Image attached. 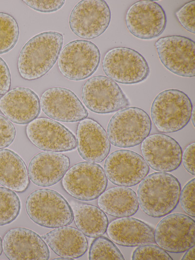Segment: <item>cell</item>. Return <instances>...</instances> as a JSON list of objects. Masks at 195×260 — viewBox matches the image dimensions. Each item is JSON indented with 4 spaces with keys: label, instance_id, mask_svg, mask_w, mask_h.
I'll use <instances>...</instances> for the list:
<instances>
[{
    "label": "cell",
    "instance_id": "cell-1",
    "mask_svg": "<svg viewBox=\"0 0 195 260\" xmlns=\"http://www.w3.org/2000/svg\"><path fill=\"white\" fill-rule=\"evenodd\" d=\"M63 42L62 34L55 31L42 32L30 39L18 57L20 76L26 80H33L45 75L57 61Z\"/></svg>",
    "mask_w": 195,
    "mask_h": 260
},
{
    "label": "cell",
    "instance_id": "cell-2",
    "mask_svg": "<svg viewBox=\"0 0 195 260\" xmlns=\"http://www.w3.org/2000/svg\"><path fill=\"white\" fill-rule=\"evenodd\" d=\"M180 184L166 172H155L145 177L137 189L138 203L149 216L160 218L173 211L179 202Z\"/></svg>",
    "mask_w": 195,
    "mask_h": 260
},
{
    "label": "cell",
    "instance_id": "cell-3",
    "mask_svg": "<svg viewBox=\"0 0 195 260\" xmlns=\"http://www.w3.org/2000/svg\"><path fill=\"white\" fill-rule=\"evenodd\" d=\"M193 110L186 94L176 89L159 93L151 108L154 124L160 132L173 133L183 129L189 122Z\"/></svg>",
    "mask_w": 195,
    "mask_h": 260
},
{
    "label": "cell",
    "instance_id": "cell-4",
    "mask_svg": "<svg viewBox=\"0 0 195 260\" xmlns=\"http://www.w3.org/2000/svg\"><path fill=\"white\" fill-rule=\"evenodd\" d=\"M25 209L33 222L44 227L67 226L73 220L72 210L67 201L51 189H40L32 192L26 200Z\"/></svg>",
    "mask_w": 195,
    "mask_h": 260
},
{
    "label": "cell",
    "instance_id": "cell-5",
    "mask_svg": "<svg viewBox=\"0 0 195 260\" xmlns=\"http://www.w3.org/2000/svg\"><path fill=\"white\" fill-rule=\"evenodd\" d=\"M151 119L143 109L124 108L110 119L107 132L110 142L118 147H132L140 144L150 134Z\"/></svg>",
    "mask_w": 195,
    "mask_h": 260
},
{
    "label": "cell",
    "instance_id": "cell-6",
    "mask_svg": "<svg viewBox=\"0 0 195 260\" xmlns=\"http://www.w3.org/2000/svg\"><path fill=\"white\" fill-rule=\"evenodd\" d=\"M102 67L104 73L113 81L125 84L139 83L150 73L148 64L136 50L126 47H117L105 54Z\"/></svg>",
    "mask_w": 195,
    "mask_h": 260
},
{
    "label": "cell",
    "instance_id": "cell-7",
    "mask_svg": "<svg viewBox=\"0 0 195 260\" xmlns=\"http://www.w3.org/2000/svg\"><path fill=\"white\" fill-rule=\"evenodd\" d=\"M61 183L64 190L73 198L89 201L97 199L105 190L108 180L100 165L83 161L68 169Z\"/></svg>",
    "mask_w": 195,
    "mask_h": 260
},
{
    "label": "cell",
    "instance_id": "cell-8",
    "mask_svg": "<svg viewBox=\"0 0 195 260\" xmlns=\"http://www.w3.org/2000/svg\"><path fill=\"white\" fill-rule=\"evenodd\" d=\"M58 66L60 73L72 80H83L97 70L100 60L98 46L91 41L77 40L66 44L59 53Z\"/></svg>",
    "mask_w": 195,
    "mask_h": 260
},
{
    "label": "cell",
    "instance_id": "cell-9",
    "mask_svg": "<svg viewBox=\"0 0 195 260\" xmlns=\"http://www.w3.org/2000/svg\"><path fill=\"white\" fill-rule=\"evenodd\" d=\"M85 106L98 114H107L128 106L129 101L118 84L109 78L97 76L89 79L81 90Z\"/></svg>",
    "mask_w": 195,
    "mask_h": 260
},
{
    "label": "cell",
    "instance_id": "cell-10",
    "mask_svg": "<svg viewBox=\"0 0 195 260\" xmlns=\"http://www.w3.org/2000/svg\"><path fill=\"white\" fill-rule=\"evenodd\" d=\"M111 20L110 8L103 0H83L72 10L69 24L72 31L84 39H93L102 34Z\"/></svg>",
    "mask_w": 195,
    "mask_h": 260
},
{
    "label": "cell",
    "instance_id": "cell-11",
    "mask_svg": "<svg viewBox=\"0 0 195 260\" xmlns=\"http://www.w3.org/2000/svg\"><path fill=\"white\" fill-rule=\"evenodd\" d=\"M162 64L169 71L184 77L195 76V43L181 36L158 39L155 44Z\"/></svg>",
    "mask_w": 195,
    "mask_h": 260
},
{
    "label": "cell",
    "instance_id": "cell-12",
    "mask_svg": "<svg viewBox=\"0 0 195 260\" xmlns=\"http://www.w3.org/2000/svg\"><path fill=\"white\" fill-rule=\"evenodd\" d=\"M195 220L180 213L169 215L157 224L154 240L160 247L171 253H182L195 245Z\"/></svg>",
    "mask_w": 195,
    "mask_h": 260
},
{
    "label": "cell",
    "instance_id": "cell-13",
    "mask_svg": "<svg viewBox=\"0 0 195 260\" xmlns=\"http://www.w3.org/2000/svg\"><path fill=\"white\" fill-rule=\"evenodd\" d=\"M128 30L137 38L149 40L159 36L167 22L165 12L155 1L138 0L132 4L125 15Z\"/></svg>",
    "mask_w": 195,
    "mask_h": 260
},
{
    "label": "cell",
    "instance_id": "cell-14",
    "mask_svg": "<svg viewBox=\"0 0 195 260\" xmlns=\"http://www.w3.org/2000/svg\"><path fill=\"white\" fill-rule=\"evenodd\" d=\"M26 135L36 147L45 151L65 152L77 147L74 134L61 123L47 118H38L27 125Z\"/></svg>",
    "mask_w": 195,
    "mask_h": 260
},
{
    "label": "cell",
    "instance_id": "cell-15",
    "mask_svg": "<svg viewBox=\"0 0 195 260\" xmlns=\"http://www.w3.org/2000/svg\"><path fill=\"white\" fill-rule=\"evenodd\" d=\"M104 168L112 183L124 187L138 184L149 172V165L141 156L123 149L110 154L105 160Z\"/></svg>",
    "mask_w": 195,
    "mask_h": 260
},
{
    "label": "cell",
    "instance_id": "cell-16",
    "mask_svg": "<svg viewBox=\"0 0 195 260\" xmlns=\"http://www.w3.org/2000/svg\"><path fill=\"white\" fill-rule=\"evenodd\" d=\"M141 143V151L144 159L154 170L170 172L180 165L182 149L172 137L156 133L148 136Z\"/></svg>",
    "mask_w": 195,
    "mask_h": 260
},
{
    "label": "cell",
    "instance_id": "cell-17",
    "mask_svg": "<svg viewBox=\"0 0 195 260\" xmlns=\"http://www.w3.org/2000/svg\"><path fill=\"white\" fill-rule=\"evenodd\" d=\"M2 247L10 260H47L50 257L48 246L43 239L26 228L8 230L3 236Z\"/></svg>",
    "mask_w": 195,
    "mask_h": 260
},
{
    "label": "cell",
    "instance_id": "cell-18",
    "mask_svg": "<svg viewBox=\"0 0 195 260\" xmlns=\"http://www.w3.org/2000/svg\"><path fill=\"white\" fill-rule=\"evenodd\" d=\"M40 104L46 116L59 121L76 122L88 115L78 97L66 88L52 87L45 90L41 95Z\"/></svg>",
    "mask_w": 195,
    "mask_h": 260
},
{
    "label": "cell",
    "instance_id": "cell-19",
    "mask_svg": "<svg viewBox=\"0 0 195 260\" xmlns=\"http://www.w3.org/2000/svg\"><path fill=\"white\" fill-rule=\"evenodd\" d=\"M76 137L78 151L83 160L98 163L108 155L110 141L104 128L96 120L91 118L80 120Z\"/></svg>",
    "mask_w": 195,
    "mask_h": 260
},
{
    "label": "cell",
    "instance_id": "cell-20",
    "mask_svg": "<svg viewBox=\"0 0 195 260\" xmlns=\"http://www.w3.org/2000/svg\"><path fill=\"white\" fill-rule=\"evenodd\" d=\"M40 108L39 97L28 88H13L0 98V111L16 124L29 123L38 116Z\"/></svg>",
    "mask_w": 195,
    "mask_h": 260
},
{
    "label": "cell",
    "instance_id": "cell-21",
    "mask_svg": "<svg viewBox=\"0 0 195 260\" xmlns=\"http://www.w3.org/2000/svg\"><path fill=\"white\" fill-rule=\"evenodd\" d=\"M69 166L70 160L66 155L56 152H42L30 160L29 177L38 186H52L61 180Z\"/></svg>",
    "mask_w": 195,
    "mask_h": 260
},
{
    "label": "cell",
    "instance_id": "cell-22",
    "mask_svg": "<svg viewBox=\"0 0 195 260\" xmlns=\"http://www.w3.org/2000/svg\"><path fill=\"white\" fill-rule=\"evenodd\" d=\"M106 232L110 240L123 246L135 247L155 242L154 229L134 218L113 220L108 223Z\"/></svg>",
    "mask_w": 195,
    "mask_h": 260
},
{
    "label": "cell",
    "instance_id": "cell-23",
    "mask_svg": "<svg viewBox=\"0 0 195 260\" xmlns=\"http://www.w3.org/2000/svg\"><path fill=\"white\" fill-rule=\"evenodd\" d=\"M49 247L59 257L69 260L83 255L88 248L85 235L78 229L71 226H63L42 236Z\"/></svg>",
    "mask_w": 195,
    "mask_h": 260
},
{
    "label": "cell",
    "instance_id": "cell-24",
    "mask_svg": "<svg viewBox=\"0 0 195 260\" xmlns=\"http://www.w3.org/2000/svg\"><path fill=\"white\" fill-rule=\"evenodd\" d=\"M29 183L28 170L21 158L11 150L0 149V184L16 192L23 193Z\"/></svg>",
    "mask_w": 195,
    "mask_h": 260
},
{
    "label": "cell",
    "instance_id": "cell-25",
    "mask_svg": "<svg viewBox=\"0 0 195 260\" xmlns=\"http://www.w3.org/2000/svg\"><path fill=\"white\" fill-rule=\"evenodd\" d=\"M98 204L104 213L117 218L133 216L139 207L136 192L124 186L113 187L104 191L99 196Z\"/></svg>",
    "mask_w": 195,
    "mask_h": 260
},
{
    "label": "cell",
    "instance_id": "cell-26",
    "mask_svg": "<svg viewBox=\"0 0 195 260\" xmlns=\"http://www.w3.org/2000/svg\"><path fill=\"white\" fill-rule=\"evenodd\" d=\"M70 207L76 226L85 236L96 238L102 236L108 225L105 213L96 206L71 201Z\"/></svg>",
    "mask_w": 195,
    "mask_h": 260
},
{
    "label": "cell",
    "instance_id": "cell-27",
    "mask_svg": "<svg viewBox=\"0 0 195 260\" xmlns=\"http://www.w3.org/2000/svg\"><path fill=\"white\" fill-rule=\"evenodd\" d=\"M19 36V27L16 19L8 13L0 12V54L12 49Z\"/></svg>",
    "mask_w": 195,
    "mask_h": 260
},
{
    "label": "cell",
    "instance_id": "cell-28",
    "mask_svg": "<svg viewBox=\"0 0 195 260\" xmlns=\"http://www.w3.org/2000/svg\"><path fill=\"white\" fill-rule=\"evenodd\" d=\"M20 202L16 193L4 187H0V226L10 223L19 215Z\"/></svg>",
    "mask_w": 195,
    "mask_h": 260
},
{
    "label": "cell",
    "instance_id": "cell-29",
    "mask_svg": "<svg viewBox=\"0 0 195 260\" xmlns=\"http://www.w3.org/2000/svg\"><path fill=\"white\" fill-rule=\"evenodd\" d=\"M89 260H125L117 246L110 240L99 236L92 242L89 249Z\"/></svg>",
    "mask_w": 195,
    "mask_h": 260
},
{
    "label": "cell",
    "instance_id": "cell-30",
    "mask_svg": "<svg viewBox=\"0 0 195 260\" xmlns=\"http://www.w3.org/2000/svg\"><path fill=\"white\" fill-rule=\"evenodd\" d=\"M132 259L134 260H173L164 249L159 246L147 244L138 246L133 253Z\"/></svg>",
    "mask_w": 195,
    "mask_h": 260
},
{
    "label": "cell",
    "instance_id": "cell-31",
    "mask_svg": "<svg viewBox=\"0 0 195 260\" xmlns=\"http://www.w3.org/2000/svg\"><path fill=\"white\" fill-rule=\"evenodd\" d=\"M175 15L180 24L186 30L195 34V1H190L179 8Z\"/></svg>",
    "mask_w": 195,
    "mask_h": 260
},
{
    "label": "cell",
    "instance_id": "cell-32",
    "mask_svg": "<svg viewBox=\"0 0 195 260\" xmlns=\"http://www.w3.org/2000/svg\"><path fill=\"white\" fill-rule=\"evenodd\" d=\"M195 179L193 178L183 187L180 194L181 208L189 216H195Z\"/></svg>",
    "mask_w": 195,
    "mask_h": 260
},
{
    "label": "cell",
    "instance_id": "cell-33",
    "mask_svg": "<svg viewBox=\"0 0 195 260\" xmlns=\"http://www.w3.org/2000/svg\"><path fill=\"white\" fill-rule=\"evenodd\" d=\"M16 129L13 124L0 115V149L9 146L14 141Z\"/></svg>",
    "mask_w": 195,
    "mask_h": 260
},
{
    "label": "cell",
    "instance_id": "cell-34",
    "mask_svg": "<svg viewBox=\"0 0 195 260\" xmlns=\"http://www.w3.org/2000/svg\"><path fill=\"white\" fill-rule=\"evenodd\" d=\"M22 1L33 9L43 13H49L59 9L65 3V0H24Z\"/></svg>",
    "mask_w": 195,
    "mask_h": 260
},
{
    "label": "cell",
    "instance_id": "cell-35",
    "mask_svg": "<svg viewBox=\"0 0 195 260\" xmlns=\"http://www.w3.org/2000/svg\"><path fill=\"white\" fill-rule=\"evenodd\" d=\"M11 74L8 65L0 57V95H4L10 89Z\"/></svg>",
    "mask_w": 195,
    "mask_h": 260
},
{
    "label": "cell",
    "instance_id": "cell-36",
    "mask_svg": "<svg viewBox=\"0 0 195 260\" xmlns=\"http://www.w3.org/2000/svg\"><path fill=\"white\" fill-rule=\"evenodd\" d=\"M195 143L193 142L185 148L182 158L183 165L190 174L195 175Z\"/></svg>",
    "mask_w": 195,
    "mask_h": 260
},
{
    "label": "cell",
    "instance_id": "cell-37",
    "mask_svg": "<svg viewBox=\"0 0 195 260\" xmlns=\"http://www.w3.org/2000/svg\"><path fill=\"white\" fill-rule=\"evenodd\" d=\"M186 251V253L181 258V260H195V245L192 246Z\"/></svg>",
    "mask_w": 195,
    "mask_h": 260
},
{
    "label": "cell",
    "instance_id": "cell-38",
    "mask_svg": "<svg viewBox=\"0 0 195 260\" xmlns=\"http://www.w3.org/2000/svg\"><path fill=\"white\" fill-rule=\"evenodd\" d=\"M191 118L193 125L194 126H195V107H194L193 108Z\"/></svg>",
    "mask_w": 195,
    "mask_h": 260
},
{
    "label": "cell",
    "instance_id": "cell-39",
    "mask_svg": "<svg viewBox=\"0 0 195 260\" xmlns=\"http://www.w3.org/2000/svg\"><path fill=\"white\" fill-rule=\"evenodd\" d=\"M3 251V247H2V240L0 237V256L1 255Z\"/></svg>",
    "mask_w": 195,
    "mask_h": 260
}]
</instances>
